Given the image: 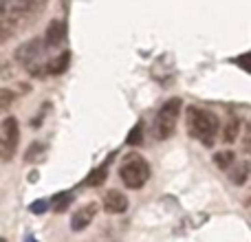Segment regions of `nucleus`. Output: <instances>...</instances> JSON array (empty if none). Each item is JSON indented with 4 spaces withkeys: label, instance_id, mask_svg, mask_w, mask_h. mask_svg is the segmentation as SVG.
<instances>
[{
    "label": "nucleus",
    "instance_id": "1",
    "mask_svg": "<svg viewBox=\"0 0 251 242\" xmlns=\"http://www.w3.org/2000/svg\"><path fill=\"white\" fill-rule=\"evenodd\" d=\"M185 121H187V130L194 139H199L205 147H212L216 141V134L221 130V121L214 113L203 110L199 106H190L185 110Z\"/></svg>",
    "mask_w": 251,
    "mask_h": 242
},
{
    "label": "nucleus",
    "instance_id": "2",
    "mask_svg": "<svg viewBox=\"0 0 251 242\" xmlns=\"http://www.w3.org/2000/svg\"><path fill=\"white\" fill-rule=\"evenodd\" d=\"M119 178L128 190H141L150 178V165L141 154H128L119 165Z\"/></svg>",
    "mask_w": 251,
    "mask_h": 242
},
{
    "label": "nucleus",
    "instance_id": "3",
    "mask_svg": "<svg viewBox=\"0 0 251 242\" xmlns=\"http://www.w3.org/2000/svg\"><path fill=\"white\" fill-rule=\"evenodd\" d=\"M181 108H183V101L178 97H170L168 101H163V106L159 108L154 117V137L156 139H170L176 130V121H178V115H181Z\"/></svg>",
    "mask_w": 251,
    "mask_h": 242
},
{
    "label": "nucleus",
    "instance_id": "4",
    "mask_svg": "<svg viewBox=\"0 0 251 242\" xmlns=\"http://www.w3.org/2000/svg\"><path fill=\"white\" fill-rule=\"evenodd\" d=\"M18 141H20V123H18L16 117H4L2 123H0V154H2V161L9 163L13 159L18 150Z\"/></svg>",
    "mask_w": 251,
    "mask_h": 242
},
{
    "label": "nucleus",
    "instance_id": "5",
    "mask_svg": "<svg viewBox=\"0 0 251 242\" xmlns=\"http://www.w3.org/2000/svg\"><path fill=\"white\" fill-rule=\"evenodd\" d=\"M44 47H47V40L31 38V40H26V42H22L20 47L13 51V60L25 66L26 71H31V69H35V62L42 57Z\"/></svg>",
    "mask_w": 251,
    "mask_h": 242
},
{
    "label": "nucleus",
    "instance_id": "6",
    "mask_svg": "<svg viewBox=\"0 0 251 242\" xmlns=\"http://www.w3.org/2000/svg\"><path fill=\"white\" fill-rule=\"evenodd\" d=\"M97 216V205L95 203H88V205H82L77 212L71 216V229L73 231H82L95 220Z\"/></svg>",
    "mask_w": 251,
    "mask_h": 242
},
{
    "label": "nucleus",
    "instance_id": "7",
    "mask_svg": "<svg viewBox=\"0 0 251 242\" xmlns=\"http://www.w3.org/2000/svg\"><path fill=\"white\" fill-rule=\"evenodd\" d=\"M128 196H124V192L119 190H108L104 196V209L113 216H119V214H126L128 209Z\"/></svg>",
    "mask_w": 251,
    "mask_h": 242
},
{
    "label": "nucleus",
    "instance_id": "8",
    "mask_svg": "<svg viewBox=\"0 0 251 242\" xmlns=\"http://www.w3.org/2000/svg\"><path fill=\"white\" fill-rule=\"evenodd\" d=\"M66 33H69L66 22L64 20H53L51 24L47 26V33H44L47 47H62V44L66 42Z\"/></svg>",
    "mask_w": 251,
    "mask_h": 242
},
{
    "label": "nucleus",
    "instance_id": "9",
    "mask_svg": "<svg viewBox=\"0 0 251 242\" xmlns=\"http://www.w3.org/2000/svg\"><path fill=\"white\" fill-rule=\"evenodd\" d=\"M69 64H71V51H62L60 55H55L47 64V73L53 75V77H57V75H64L66 69H69Z\"/></svg>",
    "mask_w": 251,
    "mask_h": 242
},
{
    "label": "nucleus",
    "instance_id": "10",
    "mask_svg": "<svg viewBox=\"0 0 251 242\" xmlns=\"http://www.w3.org/2000/svg\"><path fill=\"white\" fill-rule=\"evenodd\" d=\"M238 134H240V119L236 115H231L227 119L225 128H223V143H234L238 139Z\"/></svg>",
    "mask_w": 251,
    "mask_h": 242
},
{
    "label": "nucleus",
    "instance_id": "11",
    "mask_svg": "<svg viewBox=\"0 0 251 242\" xmlns=\"http://www.w3.org/2000/svg\"><path fill=\"white\" fill-rule=\"evenodd\" d=\"M249 174H251V165L247 163V161H243V163H234L231 165V183L234 185H243L245 181L249 178Z\"/></svg>",
    "mask_w": 251,
    "mask_h": 242
},
{
    "label": "nucleus",
    "instance_id": "12",
    "mask_svg": "<svg viewBox=\"0 0 251 242\" xmlns=\"http://www.w3.org/2000/svg\"><path fill=\"white\" fill-rule=\"evenodd\" d=\"M106 176H108V161H106L104 165H100V168L93 169V172L86 176L84 185H86V187H100L101 183L106 181Z\"/></svg>",
    "mask_w": 251,
    "mask_h": 242
},
{
    "label": "nucleus",
    "instance_id": "13",
    "mask_svg": "<svg viewBox=\"0 0 251 242\" xmlns=\"http://www.w3.org/2000/svg\"><path fill=\"white\" fill-rule=\"evenodd\" d=\"M44 154H47V145L42 141H33L29 145V150L25 152V161L26 163H40L44 159Z\"/></svg>",
    "mask_w": 251,
    "mask_h": 242
},
{
    "label": "nucleus",
    "instance_id": "14",
    "mask_svg": "<svg viewBox=\"0 0 251 242\" xmlns=\"http://www.w3.org/2000/svg\"><path fill=\"white\" fill-rule=\"evenodd\" d=\"M73 192H62V194H57V196H53V200H51V205H53V212L55 214H62V212H66V207H71V203H73Z\"/></svg>",
    "mask_w": 251,
    "mask_h": 242
},
{
    "label": "nucleus",
    "instance_id": "15",
    "mask_svg": "<svg viewBox=\"0 0 251 242\" xmlns=\"http://www.w3.org/2000/svg\"><path fill=\"white\" fill-rule=\"evenodd\" d=\"M214 163L221 169H231V165L236 163V154L231 150H221L214 154Z\"/></svg>",
    "mask_w": 251,
    "mask_h": 242
},
{
    "label": "nucleus",
    "instance_id": "16",
    "mask_svg": "<svg viewBox=\"0 0 251 242\" xmlns=\"http://www.w3.org/2000/svg\"><path fill=\"white\" fill-rule=\"evenodd\" d=\"M141 141H143V121H137L132 125V130L128 132V137H126V143L128 145H139Z\"/></svg>",
    "mask_w": 251,
    "mask_h": 242
},
{
    "label": "nucleus",
    "instance_id": "17",
    "mask_svg": "<svg viewBox=\"0 0 251 242\" xmlns=\"http://www.w3.org/2000/svg\"><path fill=\"white\" fill-rule=\"evenodd\" d=\"M11 101H13V93L7 91V88H2V91H0V108L7 110L9 106H11Z\"/></svg>",
    "mask_w": 251,
    "mask_h": 242
},
{
    "label": "nucleus",
    "instance_id": "18",
    "mask_svg": "<svg viewBox=\"0 0 251 242\" xmlns=\"http://www.w3.org/2000/svg\"><path fill=\"white\" fill-rule=\"evenodd\" d=\"M47 207H49V205H47V200H38V203H31V212H33V214H44V212H47Z\"/></svg>",
    "mask_w": 251,
    "mask_h": 242
},
{
    "label": "nucleus",
    "instance_id": "19",
    "mask_svg": "<svg viewBox=\"0 0 251 242\" xmlns=\"http://www.w3.org/2000/svg\"><path fill=\"white\" fill-rule=\"evenodd\" d=\"M25 242H38V240H35L33 236H26V238H25Z\"/></svg>",
    "mask_w": 251,
    "mask_h": 242
},
{
    "label": "nucleus",
    "instance_id": "20",
    "mask_svg": "<svg viewBox=\"0 0 251 242\" xmlns=\"http://www.w3.org/2000/svg\"><path fill=\"white\" fill-rule=\"evenodd\" d=\"M0 242H9V240H7V238H2V240H0Z\"/></svg>",
    "mask_w": 251,
    "mask_h": 242
}]
</instances>
